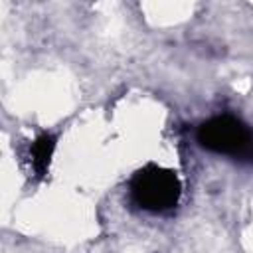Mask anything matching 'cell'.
Here are the masks:
<instances>
[{
  "instance_id": "6da1fadb",
  "label": "cell",
  "mask_w": 253,
  "mask_h": 253,
  "mask_svg": "<svg viewBox=\"0 0 253 253\" xmlns=\"http://www.w3.org/2000/svg\"><path fill=\"white\" fill-rule=\"evenodd\" d=\"M198 142L202 148L239 160H253V130L235 117H213L200 125Z\"/></svg>"
},
{
  "instance_id": "7a4b0ae2",
  "label": "cell",
  "mask_w": 253,
  "mask_h": 253,
  "mask_svg": "<svg viewBox=\"0 0 253 253\" xmlns=\"http://www.w3.org/2000/svg\"><path fill=\"white\" fill-rule=\"evenodd\" d=\"M180 180L172 170L148 164L130 180V196L136 206L146 211L162 213L176 208L180 200Z\"/></svg>"
}]
</instances>
